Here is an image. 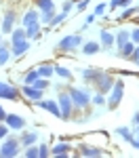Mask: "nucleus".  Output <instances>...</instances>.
I'll return each instance as SVG.
<instances>
[{"mask_svg": "<svg viewBox=\"0 0 139 158\" xmlns=\"http://www.w3.org/2000/svg\"><path fill=\"white\" fill-rule=\"evenodd\" d=\"M67 95H70L76 110H87L91 106V93H88L87 89H82V86H70Z\"/></svg>", "mask_w": 139, "mask_h": 158, "instance_id": "obj_1", "label": "nucleus"}, {"mask_svg": "<svg viewBox=\"0 0 139 158\" xmlns=\"http://www.w3.org/2000/svg\"><path fill=\"white\" fill-rule=\"evenodd\" d=\"M57 106H59V118L61 120H72L74 118V103H72V99L67 95V91H59V95H57Z\"/></svg>", "mask_w": 139, "mask_h": 158, "instance_id": "obj_2", "label": "nucleus"}, {"mask_svg": "<svg viewBox=\"0 0 139 158\" xmlns=\"http://www.w3.org/2000/svg\"><path fill=\"white\" fill-rule=\"evenodd\" d=\"M122 97H125V82L122 80H114L112 89L108 91V97H105V106L110 110H116L120 106Z\"/></svg>", "mask_w": 139, "mask_h": 158, "instance_id": "obj_3", "label": "nucleus"}, {"mask_svg": "<svg viewBox=\"0 0 139 158\" xmlns=\"http://www.w3.org/2000/svg\"><path fill=\"white\" fill-rule=\"evenodd\" d=\"M21 154V141L17 137L6 135L4 137V143H0V156L2 158H15Z\"/></svg>", "mask_w": 139, "mask_h": 158, "instance_id": "obj_4", "label": "nucleus"}, {"mask_svg": "<svg viewBox=\"0 0 139 158\" xmlns=\"http://www.w3.org/2000/svg\"><path fill=\"white\" fill-rule=\"evenodd\" d=\"M80 44H82L80 34H67V36H63L57 42V51H61V53H74V51H78Z\"/></svg>", "mask_w": 139, "mask_h": 158, "instance_id": "obj_5", "label": "nucleus"}, {"mask_svg": "<svg viewBox=\"0 0 139 158\" xmlns=\"http://www.w3.org/2000/svg\"><path fill=\"white\" fill-rule=\"evenodd\" d=\"M114 80H116V78H114L110 72H101L99 78L93 82V86H95V91H99V93H103V95H108V91L112 89Z\"/></svg>", "mask_w": 139, "mask_h": 158, "instance_id": "obj_6", "label": "nucleus"}, {"mask_svg": "<svg viewBox=\"0 0 139 158\" xmlns=\"http://www.w3.org/2000/svg\"><path fill=\"white\" fill-rule=\"evenodd\" d=\"M74 154H76V156H84V158H95V156H103L105 152H103L101 148L88 146V143H78Z\"/></svg>", "mask_w": 139, "mask_h": 158, "instance_id": "obj_7", "label": "nucleus"}, {"mask_svg": "<svg viewBox=\"0 0 139 158\" xmlns=\"http://www.w3.org/2000/svg\"><path fill=\"white\" fill-rule=\"evenodd\" d=\"M21 95V91L17 89V86L9 85V82H4V80H0V99H11V101H17Z\"/></svg>", "mask_w": 139, "mask_h": 158, "instance_id": "obj_8", "label": "nucleus"}, {"mask_svg": "<svg viewBox=\"0 0 139 158\" xmlns=\"http://www.w3.org/2000/svg\"><path fill=\"white\" fill-rule=\"evenodd\" d=\"M4 122H6V127L11 131H21V129H25V118L19 116V114H6Z\"/></svg>", "mask_w": 139, "mask_h": 158, "instance_id": "obj_9", "label": "nucleus"}, {"mask_svg": "<svg viewBox=\"0 0 139 158\" xmlns=\"http://www.w3.org/2000/svg\"><path fill=\"white\" fill-rule=\"evenodd\" d=\"M38 103V108L40 110H44V112H51L55 118H59V106H57V99H38L36 101Z\"/></svg>", "mask_w": 139, "mask_h": 158, "instance_id": "obj_10", "label": "nucleus"}, {"mask_svg": "<svg viewBox=\"0 0 139 158\" xmlns=\"http://www.w3.org/2000/svg\"><path fill=\"white\" fill-rule=\"evenodd\" d=\"M15 19H17L15 11H6L4 17H2V23H0V32L2 34H11V30L15 27Z\"/></svg>", "mask_w": 139, "mask_h": 158, "instance_id": "obj_11", "label": "nucleus"}, {"mask_svg": "<svg viewBox=\"0 0 139 158\" xmlns=\"http://www.w3.org/2000/svg\"><path fill=\"white\" fill-rule=\"evenodd\" d=\"M30 40L25 38V40H19V42H13V44H9V49H11V57H19V55H23V53H27L30 51Z\"/></svg>", "mask_w": 139, "mask_h": 158, "instance_id": "obj_12", "label": "nucleus"}, {"mask_svg": "<svg viewBox=\"0 0 139 158\" xmlns=\"http://www.w3.org/2000/svg\"><path fill=\"white\" fill-rule=\"evenodd\" d=\"M21 95H25L30 101H38V99L44 97V91L36 89L34 85H23V89H21Z\"/></svg>", "mask_w": 139, "mask_h": 158, "instance_id": "obj_13", "label": "nucleus"}, {"mask_svg": "<svg viewBox=\"0 0 139 158\" xmlns=\"http://www.w3.org/2000/svg\"><path fill=\"white\" fill-rule=\"evenodd\" d=\"M51 156H72V143H67V141H59L57 146L51 148Z\"/></svg>", "mask_w": 139, "mask_h": 158, "instance_id": "obj_14", "label": "nucleus"}, {"mask_svg": "<svg viewBox=\"0 0 139 158\" xmlns=\"http://www.w3.org/2000/svg\"><path fill=\"white\" fill-rule=\"evenodd\" d=\"M99 44H101V51H112L114 47V34L110 30H101L99 32Z\"/></svg>", "mask_w": 139, "mask_h": 158, "instance_id": "obj_15", "label": "nucleus"}, {"mask_svg": "<svg viewBox=\"0 0 139 158\" xmlns=\"http://www.w3.org/2000/svg\"><path fill=\"white\" fill-rule=\"evenodd\" d=\"M103 70H97V68H82L80 70V76H82V80L87 82V85H93L97 78H99V74Z\"/></svg>", "mask_w": 139, "mask_h": 158, "instance_id": "obj_16", "label": "nucleus"}, {"mask_svg": "<svg viewBox=\"0 0 139 158\" xmlns=\"http://www.w3.org/2000/svg\"><path fill=\"white\" fill-rule=\"evenodd\" d=\"M126 40H131V32H129L126 27H120V30L114 34V47H116V49H120Z\"/></svg>", "mask_w": 139, "mask_h": 158, "instance_id": "obj_17", "label": "nucleus"}, {"mask_svg": "<svg viewBox=\"0 0 139 158\" xmlns=\"http://www.w3.org/2000/svg\"><path fill=\"white\" fill-rule=\"evenodd\" d=\"M19 141H21V146H32V143H36L38 141V133L36 131H25L21 129V137H19Z\"/></svg>", "mask_w": 139, "mask_h": 158, "instance_id": "obj_18", "label": "nucleus"}, {"mask_svg": "<svg viewBox=\"0 0 139 158\" xmlns=\"http://www.w3.org/2000/svg\"><path fill=\"white\" fill-rule=\"evenodd\" d=\"M40 32H42V23H40V21L25 25V36H27V40H36V38L40 36Z\"/></svg>", "mask_w": 139, "mask_h": 158, "instance_id": "obj_19", "label": "nucleus"}, {"mask_svg": "<svg viewBox=\"0 0 139 158\" xmlns=\"http://www.w3.org/2000/svg\"><path fill=\"white\" fill-rule=\"evenodd\" d=\"M80 49H82L84 55H95V53L101 51V44L95 42V40H88V42H82V44H80Z\"/></svg>", "mask_w": 139, "mask_h": 158, "instance_id": "obj_20", "label": "nucleus"}, {"mask_svg": "<svg viewBox=\"0 0 139 158\" xmlns=\"http://www.w3.org/2000/svg\"><path fill=\"white\" fill-rule=\"evenodd\" d=\"M23 27L25 25H30V23H36V21H40V11L38 9H30V11H25V15H23Z\"/></svg>", "mask_w": 139, "mask_h": 158, "instance_id": "obj_21", "label": "nucleus"}, {"mask_svg": "<svg viewBox=\"0 0 139 158\" xmlns=\"http://www.w3.org/2000/svg\"><path fill=\"white\" fill-rule=\"evenodd\" d=\"M135 47H137V44H135L133 40H126L125 44H122V47L118 49V55H120L122 59H129V57L133 55V51H135Z\"/></svg>", "mask_w": 139, "mask_h": 158, "instance_id": "obj_22", "label": "nucleus"}, {"mask_svg": "<svg viewBox=\"0 0 139 158\" xmlns=\"http://www.w3.org/2000/svg\"><path fill=\"white\" fill-rule=\"evenodd\" d=\"M38 76H42V78H53L55 76V65H51V63H40L36 68Z\"/></svg>", "mask_w": 139, "mask_h": 158, "instance_id": "obj_23", "label": "nucleus"}, {"mask_svg": "<svg viewBox=\"0 0 139 158\" xmlns=\"http://www.w3.org/2000/svg\"><path fill=\"white\" fill-rule=\"evenodd\" d=\"M55 76H59L61 80H65V82H70V80L74 78V74L70 72L67 68H63V65H55Z\"/></svg>", "mask_w": 139, "mask_h": 158, "instance_id": "obj_24", "label": "nucleus"}, {"mask_svg": "<svg viewBox=\"0 0 139 158\" xmlns=\"http://www.w3.org/2000/svg\"><path fill=\"white\" fill-rule=\"evenodd\" d=\"M9 36H11V44H13V42H19V40H25V38H27V36H25V27H13Z\"/></svg>", "mask_w": 139, "mask_h": 158, "instance_id": "obj_25", "label": "nucleus"}, {"mask_svg": "<svg viewBox=\"0 0 139 158\" xmlns=\"http://www.w3.org/2000/svg\"><path fill=\"white\" fill-rule=\"evenodd\" d=\"M9 61H11V49H9V44L0 42V65H6Z\"/></svg>", "mask_w": 139, "mask_h": 158, "instance_id": "obj_26", "label": "nucleus"}, {"mask_svg": "<svg viewBox=\"0 0 139 158\" xmlns=\"http://www.w3.org/2000/svg\"><path fill=\"white\" fill-rule=\"evenodd\" d=\"M38 6V11L44 13V11H55V2L53 0H34Z\"/></svg>", "mask_w": 139, "mask_h": 158, "instance_id": "obj_27", "label": "nucleus"}, {"mask_svg": "<svg viewBox=\"0 0 139 158\" xmlns=\"http://www.w3.org/2000/svg\"><path fill=\"white\" fill-rule=\"evenodd\" d=\"M65 19H67V15H65V13H55V15H53V19H51V21H49V25H47V30H53L55 25L63 23Z\"/></svg>", "mask_w": 139, "mask_h": 158, "instance_id": "obj_28", "label": "nucleus"}, {"mask_svg": "<svg viewBox=\"0 0 139 158\" xmlns=\"http://www.w3.org/2000/svg\"><path fill=\"white\" fill-rule=\"evenodd\" d=\"M129 143L135 148V150H139V127H135V124H133V129H131V139H129Z\"/></svg>", "mask_w": 139, "mask_h": 158, "instance_id": "obj_29", "label": "nucleus"}, {"mask_svg": "<svg viewBox=\"0 0 139 158\" xmlns=\"http://www.w3.org/2000/svg\"><path fill=\"white\" fill-rule=\"evenodd\" d=\"M38 78V72L36 70H27V72L21 76V80H23V85H34V80Z\"/></svg>", "mask_w": 139, "mask_h": 158, "instance_id": "obj_30", "label": "nucleus"}, {"mask_svg": "<svg viewBox=\"0 0 139 158\" xmlns=\"http://www.w3.org/2000/svg\"><path fill=\"white\" fill-rule=\"evenodd\" d=\"M25 158H38V146L36 143H32V146H25V150L21 152Z\"/></svg>", "mask_w": 139, "mask_h": 158, "instance_id": "obj_31", "label": "nucleus"}, {"mask_svg": "<svg viewBox=\"0 0 139 158\" xmlns=\"http://www.w3.org/2000/svg\"><path fill=\"white\" fill-rule=\"evenodd\" d=\"M34 86L36 89H40V91H47L51 86V82H49V78H42V76H38L36 80H34Z\"/></svg>", "mask_w": 139, "mask_h": 158, "instance_id": "obj_32", "label": "nucleus"}, {"mask_svg": "<svg viewBox=\"0 0 139 158\" xmlns=\"http://www.w3.org/2000/svg\"><path fill=\"white\" fill-rule=\"evenodd\" d=\"M135 13H139V6H131V4H129V6H125V11L120 13V19H129V17H133Z\"/></svg>", "mask_w": 139, "mask_h": 158, "instance_id": "obj_33", "label": "nucleus"}, {"mask_svg": "<svg viewBox=\"0 0 139 158\" xmlns=\"http://www.w3.org/2000/svg\"><path fill=\"white\" fill-rule=\"evenodd\" d=\"M91 103H95V106H105V95L97 91L95 95H91Z\"/></svg>", "mask_w": 139, "mask_h": 158, "instance_id": "obj_34", "label": "nucleus"}, {"mask_svg": "<svg viewBox=\"0 0 139 158\" xmlns=\"http://www.w3.org/2000/svg\"><path fill=\"white\" fill-rule=\"evenodd\" d=\"M116 135L122 137L125 141H129V139H131V129H129V127H118V129H116Z\"/></svg>", "mask_w": 139, "mask_h": 158, "instance_id": "obj_35", "label": "nucleus"}, {"mask_svg": "<svg viewBox=\"0 0 139 158\" xmlns=\"http://www.w3.org/2000/svg\"><path fill=\"white\" fill-rule=\"evenodd\" d=\"M53 15H55V11H44V13H40V23L49 25V21L53 19Z\"/></svg>", "mask_w": 139, "mask_h": 158, "instance_id": "obj_36", "label": "nucleus"}, {"mask_svg": "<svg viewBox=\"0 0 139 158\" xmlns=\"http://www.w3.org/2000/svg\"><path fill=\"white\" fill-rule=\"evenodd\" d=\"M47 156H51L49 146H47V143H40V146H38V158H47Z\"/></svg>", "mask_w": 139, "mask_h": 158, "instance_id": "obj_37", "label": "nucleus"}, {"mask_svg": "<svg viewBox=\"0 0 139 158\" xmlns=\"http://www.w3.org/2000/svg\"><path fill=\"white\" fill-rule=\"evenodd\" d=\"M72 11H74V2H72V0H65V2H63V6H61V13L70 15Z\"/></svg>", "mask_w": 139, "mask_h": 158, "instance_id": "obj_38", "label": "nucleus"}, {"mask_svg": "<svg viewBox=\"0 0 139 158\" xmlns=\"http://www.w3.org/2000/svg\"><path fill=\"white\" fill-rule=\"evenodd\" d=\"M91 4V0H80V2H76V11L78 13H82V11H87V6Z\"/></svg>", "mask_w": 139, "mask_h": 158, "instance_id": "obj_39", "label": "nucleus"}, {"mask_svg": "<svg viewBox=\"0 0 139 158\" xmlns=\"http://www.w3.org/2000/svg\"><path fill=\"white\" fill-rule=\"evenodd\" d=\"M103 13H105V4L101 2V4H97V6H95V11H93V15H95V17H101Z\"/></svg>", "mask_w": 139, "mask_h": 158, "instance_id": "obj_40", "label": "nucleus"}, {"mask_svg": "<svg viewBox=\"0 0 139 158\" xmlns=\"http://www.w3.org/2000/svg\"><path fill=\"white\" fill-rule=\"evenodd\" d=\"M129 59L133 61V63H135V65H139V44H137V47H135V51H133V55H131V57H129Z\"/></svg>", "mask_w": 139, "mask_h": 158, "instance_id": "obj_41", "label": "nucleus"}, {"mask_svg": "<svg viewBox=\"0 0 139 158\" xmlns=\"http://www.w3.org/2000/svg\"><path fill=\"white\" fill-rule=\"evenodd\" d=\"M9 135V127H6V122H0V139H4Z\"/></svg>", "mask_w": 139, "mask_h": 158, "instance_id": "obj_42", "label": "nucleus"}, {"mask_svg": "<svg viewBox=\"0 0 139 158\" xmlns=\"http://www.w3.org/2000/svg\"><path fill=\"white\" fill-rule=\"evenodd\" d=\"M131 40H133L135 44H139V27H135V30H131Z\"/></svg>", "mask_w": 139, "mask_h": 158, "instance_id": "obj_43", "label": "nucleus"}, {"mask_svg": "<svg viewBox=\"0 0 139 158\" xmlns=\"http://www.w3.org/2000/svg\"><path fill=\"white\" fill-rule=\"evenodd\" d=\"M118 6H120V0H112V2H110V9H112V11H116Z\"/></svg>", "mask_w": 139, "mask_h": 158, "instance_id": "obj_44", "label": "nucleus"}, {"mask_svg": "<svg viewBox=\"0 0 139 158\" xmlns=\"http://www.w3.org/2000/svg\"><path fill=\"white\" fill-rule=\"evenodd\" d=\"M133 124H135V127H139V110L133 114Z\"/></svg>", "mask_w": 139, "mask_h": 158, "instance_id": "obj_45", "label": "nucleus"}, {"mask_svg": "<svg viewBox=\"0 0 139 158\" xmlns=\"http://www.w3.org/2000/svg\"><path fill=\"white\" fill-rule=\"evenodd\" d=\"M4 118H6V112H4V108L0 106V122H4Z\"/></svg>", "mask_w": 139, "mask_h": 158, "instance_id": "obj_46", "label": "nucleus"}, {"mask_svg": "<svg viewBox=\"0 0 139 158\" xmlns=\"http://www.w3.org/2000/svg\"><path fill=\"white\" fill-rule=\"evenodd\" d=\"M93 21H95V15L91 13V15H88V17H87V21H84V23H87V25H91V23H93Z\"/></svg>", "mask_w": 139, "mask_h": 158, "instance_id": "obj_47", "label": "nucleus"}, {"mask_svg": "<svg viewBox=\"0 0 139 158\" xmlns=\"http://www.w3.org/2000/svg\"><path fill=\"white\" fill-rule=\"evenodd\" d=\"M131 2H133V0H120V6H122V9H125V6H129V4H131Z\"/></svg>", "mask_w": 139, "mask_h": 158, "instance_id": "obj_48", "label": "nucleus"}, {"mask_svg": "<svg viewBox=\"0 0 139 158\" xmlns=\"http://www.w3.org/2000/svg\"><path fill=\"white\" fill-rule=\"evenodd\" d=\"M0 42H2V36H0Z\"/></svg>", "mask_w": 139, "mask_h": 158, "instance_id": "obj_49", "label": "nucleus"}]
</instances>
